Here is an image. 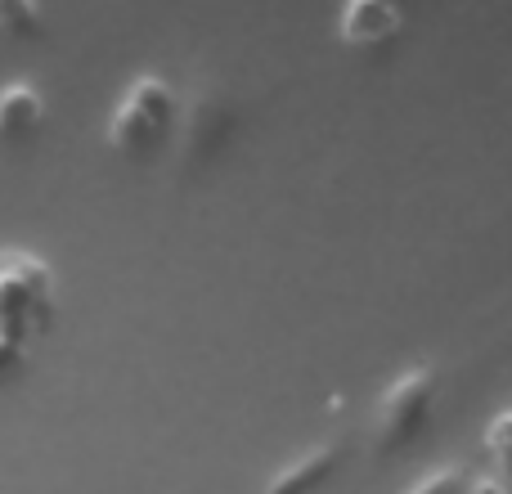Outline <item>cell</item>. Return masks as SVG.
Listing matches in <instances>:
<instances>
[{"label": "cell", "mask_w": 512, "mask_h": 494, "mask_svg": "<svg viewBox=\"0 0 512 494\" xmlns=\"http://www.w3.org/2000/svg\"><path fill=\"white\" fill-rule=\"evenodd\" d=\"M180 104L171 81H162L158 72H140L126 86V95L117 99L113 117H108V144L117 153H149L162 135L171 131Z\"/></svg>", "instance_id": "6da1fadb"}, {"label": "cell", "mask_w": 512, "mask_h": 494, "mask_svg": "<svg viewBox=\"0 0 512 494\" xmlns=\"http://www.w3.org/2000/svg\"><path fill=\"white\" fill-rule=\"evenodd\" d=\"M337 463H342V445L324 441V445H315V450H306V454L283 463V468L265 481L261 494H315L337 472Z\"/></svg>", "instance_id": "5b68a950"}, {"label": "cell", "mask_w": 512, "mask_h": 494, "mask_svg": "<svg viewBox=\"0 0 512 494\" xmlns=\"http://www.w3.org/2000/svg\"><path fill=\"white\" fill-rule=\"evenodd\" d=\"M176 122H180V131H176L180 171L207 167L234 135V104L221 86H203L185 99V108L176 113Z\"/></svg>", "instance_id": "3957f363"}, {"label": "cell", "mask_w": 512, "mask_h": 494, "mask_svg": "<svg viewBox=\"0 0 512 494\" xmlns=\"http://www.w3.org/2000/svg\"><path fill=\"white\" fill-rule=\"evenodd\" d=\"M468 494H508V490L499 486V481H472Z\"/></svg>", "instance_id": "30bf717a"}, {"label": "cell", "mask_w": 512, "mask_h": 494, "mask_svg": "<svg viewBox=\"0 0 512 494\" xmlns=\"http://www.w3.org/2000/svg\"><path fill=\"white\" fill-rule=\"evenodd\" d=\"M45 117V99L27 81H9L0 86V144H23L27 135H36Z\"/></svg>", "instance_id": "8992f818"}, {"label": "cell", "mask_w": 512, "mask_h": 494, "mask_svg": "<svg viewBox=\"0 0 512 494\" xmlns=\"http://www.w3.org/2000/svg\"><path fill=\"white\" fill-rule=\"evenodd\" d=\"M486 450L499 459V468L512 477V414H499L486 432Z\"/></svg>", "instance_id": "9c48e42d"}, {"label": "cell", "mask_w": 512, "mask_h": 494, "mask_svg": "<svg viewBox=\"0 0 512 494\" xmlns=\"http://www.w3.org/2000/svg\"><path fill=\"white\" fill-rule=\"evenodd\" d=\"M0 32L5 36H36L41 32V9L23 0H0Z\"/></svg>", "instance_id": "52a82bcc"}, {"label": "cell", "mask_w": 512, "mask_h": 494, "mask_svg": "<svg viewBox=\"0 0 512 494\" xmlns=\"http://www.w3.org/2000/svg\"><path fill=\"white\" fill-rule=\"evenodd\" d=\"M405 27V14L387 0H351V5L337 14V36L355 50H378V45H391Z\"/></svg>", "instance_id": "277c9868"}, {"label": "cell", "mask_w": 512, "mask_h": 494, "mask_svg": "<svg viewBox=\"0 0 512 494\" xmlns=\"http://www.w3.org/2000/svg\"><path fill=\"white\" fill-rule=\"evenodd\" d=\"M436 405V369L432 364H418V369H405L373 405V450L378 454H396L414 441L427 427Z\"/></svg>", "instance_id": "7a4b0ae2"}, {"label": "cell", "mask_w": 512, "mask_h": 494, "mask_svg": "<svg viewBox=\"0 0 512 494\" xmlns=\"http://www.w3.org/2000/svg\"><path fill=\"white\" fill-rule=\"evenodd\" d=\"M468 486H472V481H468V472H463V468H454V463H450V468H436V472H427V477L418 481L414 490H405V494H468Z\"/></svg>", "instance_id": "ba28073f"}]
</instances>
